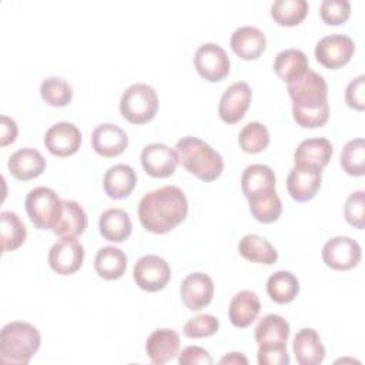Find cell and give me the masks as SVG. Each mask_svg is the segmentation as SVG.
<instances>
[{
	"label": "cell",
	"instance_id": "obj_16",
	"mask_svg": "<svg viewBox=\"0 0 365 365\" xmlns=\"http://www.w3.org/2000/svg\"><path fill=\"white\" fill-rule=\"evenodd\" d=\"M182 304L191 311L205 308L214 295V282L210 275L204 272L188 274L180 287Z\"/></svg>",
	"mask_w": 365,
	"mask_h": 365
},
{
	"label": "cell",
	"instance_id": "obj_44",
	"mask_svg": "<svg viewBox=\"0 0 365 365\" xmlns=\"http://www.w3.org/2000/svg\"><path fill=\"white\" fill-rule=\"evenodd\" d=\"M257 361L259 365H288L289 355L284 348H258Z\"/></svg>",
	"mask_w": 365,
	"mask_h": 365
},
{
	"label": "cell",
	"instance_id": "obj_40",
	"mask_svg": "<svg viewBox=\"0 0 365 365\" xmlns=\"http://www.w3.org/2000/svg\"><path fill=\"white\" fill-rule=\"evenodd\" d=\"M351 14V3L348 0H322L319 4V16L324 23L338 26L345 23Z\"/></svg>",
	"mask_w": 365,
	"mask_h": 365
},
{
	"label": "cell",
	"instance_id": "obj_36",
	"mask_svg": "<svg viewBox=\"0 0 365 365\" xmlns=\"http://www.w3.org/2000/svg\"><path fill=\"white\" fill-rule=\"evenodd\" d=\"M238 144L242 151L248 154H257L264 151L269 144L268 128L258 121L245 124L238 134Z\"/></svg>",
	"mask_w": 365,
	"mask_h": 365
},
{
	"label": "cell",
	"instance_id": "obj_14",
	"mask_svg": "<svg viewBox=\"0 0 365 365\" xmlns=\"http://www.w3.org/2000/svg\"><path fill=\"white\" fill-rule=\"evenodd\" d=\"M44 145L56 157H70L81 145V133L73 123H56L46 131Z\"/></svg>",
	"mask_w": 365,
	"mask_h": 365
},
{
	"label": "cell",
	"instance_id": "obj_15",
	"mask_svg": "<svg viewBox=\"0 0 365 365\" xmlns=\"http://www.w3.org/2000/svg\"><path fill=\"white\" fill-rule=\"evenodd\" d=\"M177 164L175 151L163 143L147 144L141 151V165L151 177L167 178L175 173Z\"/></svg>",
	"mask_w": 365,
	"mask_h": 365
},
{
	"label": "cell",
	"instance_id": "obj_33",
	"mask_svg": "<svg viewBox=\"0 0 365 365\" xmlns=\"http://www.w3.org/2000/svg\"><path fill=\"white\" fill-rule=\"evenodd\" d=\"M267 292L277 304H289L299 292V281L289 271H277L267 279Z\"/></svg>",
	"mask_w": 365,
	"mask_h": 365
},
{
	"label": "cell",
	"instance_id": "obj_26",
	"mask_svg": "<svg viewBox=\"0 0 365 365\" xmlns=\"http://www.w3.org/2000/svg\"><path fill=\"white\" fill-rule=\"evenodd\" d=\"M87 214L77 201L63 200L61 212L51 231L60 237H78L87 228Z\"/></svg>",
	"mask_w": 365,
	"mask_h": 365
},
{
	"label": "cell",
	"instance_id": "obj_2",
	"mask_svg": "<svg viewBox=\"0 0 365 365\" xmlns=\"http://www.w3.org/2000/svg\"><path fill=\"white\" fill-rule=\"evenodd\" d=\"M288 94L292 100V117L304 128L322 127L329 118L328 86L317 71H308L288 83Z\"/></svg>",
	"mask_w": 365,
	"mask_h": 365
},
{
	"label": "cell",
	"instance_id": "obj_5",
	"mask_svg": "<svg viewBox=\"0 0 365 365\" xmlns=\"http://www.w3.org/2000/svg\"><path fill=\"white\" fill-rule=\"evenodd\" d=\"M158 111L155 90L145 83H135L127 87L120 98L121 115L133 124L151 121Z\"/></svg>",
	"mask_w": 365,
	"mask_h": 365
},
{
	"label": "cell",
	"instance_id": "obj_18",
	"mask_svg": "<svg viewBox=\"0 0 365 365\" xmlns=\"http://www.w3.org/2000/svg\"><path fill=\"white\" fill-rule=\"evenodd\" d=\"M145 352L153 364H167L180 352V335L171 328H158L148 335Z\"/></svg>",
	"mask_w": 365,
	"mask_h": 365
},
{
	"label": "cell",
	"instance_id": "obj_13",
	"mask_svg": "<svg viewBox=\"0 0 365 365\" xmlns=\"http://www.w3.org/2000/svg\"><path fill=\"white\" fill-rule=\"evenodd\" d=\"M252 98L251 87L245 81H235L227 87L220 98L218 115L227 124L238 123L247 113Z\"/></svg>",
	"mask_w": 365,
	"mask_h": 365
},
{
	"label": "cell",
	"instance_id": "obj_9",
	"mask_svg": "<svg viewBox=\"0 0 365 365\" xmlns=\"http://www.w3.org/2000/svg\"><path fill=\"white\" fill-rule=\"evenodd\" d=\"M355 44L349 36L329 34L322 37L315 46V57L325 68L336 70L345 66L354 56Z\"/></svg>",
	"mask_w": 365,
	"mask_h": 365
},
{
	"label": "cell",
	"instance_id": "obj_39",
	"mask_svg": "<svg viewBox=\"0 0 365 365\" xmlns=\"http://www.w3.org/2000/svg\"><path fill=\"white\" fill-rule=\"evenodd\" d=\"M218 319L211 314H200L190 318L184 325V335L188 338H207L217 334Z\"/></svg>",
	"mask_w": 365,
	"mask_h": 365
},
{
	"label": "cell",
	"instance_id": "obj_35",
	"mask_svg": "<svg viewBox=\"0 0 365 365\" xmlns=\"http://www.w3.org/2000/svg\"><path fill=\"white\" fill-rule=\"evenodd\" d=\"M307 0H277L271 6V17L279 26H298L308 14Z\"/></svg>",
	"mask_w": 365,
	"mask_h": 365
},
{
	"label": "cell",
	"instance_id": "obj_38",
	"mask_svg": "<svg viewBox=\"0 0 365 365\" xmlns=\"http://www.w3.org/2000/svg\"><path fill=\"white\" fill-rule=\"evenodd\" d=\"M40 96L51 107H66L71 103L73 87L60 77H47L40 86Z\"/></svg>",
	"mask_w": 365,
	"mask_h": 365
},
{
	"label": "cell",
	"instance_id": "obj_22",
	"mask_svg": "<svg viewBox=\"0 0 365 365\" xmlns=\"http://www.w3.org/2000/svg\"><path fill=\"white\" fill-rule=\"evenodd\" d=\"M292 351L299 365H319L325 358V346L314 328H302L297 332Z\"/></svg>",
	"mask_w": 365,
	"mask_h": 365
},
{
	"label": "cell",
	"instance_id": "obj_1",
	"mask_svg": "<svg viewBox=\"0 0 365 365\" xmlns=\"http://www.w3.org/2000/svg\"><path fill=\"white\" fill-rule=\"evenodd\" d=\"M188 214V201L177 185H164L143 195L138 204V220L144 230L165 234L181 224Z\"/></svg>",
	"mask_w": 365,
	"mask_h": 365
},
{
	"label": "cell",
	"instance_id": "obj_34",
	"mask_svg": "<svg viewBox=\"0 0 365 365\" xmlns=\"http://www.w3.org/2000/svg\"><path fill=\"white\" fill-rule=\"evenodd\" d=\"M1 252L17 250L27 237V228L20 217L13 211H1Z\"/></svg>",
	"mask_w": 365,
	"mask_h": 365
},
{
	"label": "cell",
	"instance_id": "obj_3",
	"mask_svg": "<svg viewBox=\"0 0 365 365\" xmlns=\"http://www.w3.org/2000/svg\"><path fill=\"white\" fill-rule=\"evenodd\" d=\"M174 151L178 163L201 181H214L224 170L221 154L198 137H182L177 141Z\"/></svg>",
	"mask_w": 365,
	"mask_h": 365
},
{
	"label": "cell",
	"instance_id": "obj_19",
	"mask_svg": "<svg viewBox=\"0 0 365 365\" xmlns=\"http://www.w3.org/2000/svg\"><path fill=\"white\" fill-rule=\"evenodd\" d=\"M46 158L43 154L36 148H20L13 153L7 161V168L10 174L20 180L27 181L31 178L38 177L46 170Z\"/></svg>",
	"mask_w": 365,
	"mask_h": 365
},
{
	"label": "cell",
	"instance_id": "obj_30",
	"mask_svg": "<svg viewBox=\"0 0 365 365\" xmlns=\"http://www.w3.org/2000/svg\"><path fill=\"white\" fill-rule=\"evenodd\" d=\"M238 251L245 259L251 262L272 265L278 261V252L275 247L268 240L258 234L244 235L240 240Z\"/></svg>",
	"mask_w": 365,
	"mask_h": 365
},
{
	"label": "cell",
	"instance_id": "obj_7",
	"mask_svg": "<svg viewBox=\"0 0 365 365\" xmlns=\"http://www.w3.org/2000/svg\"><path fill=\"white\" fill-rule=\"evenodd\" d=\"M133 277L141 289L157 292L167 287L171 278V268L163 257L148 254L134 264Z\"/></svg>",
	"mask_w": 365,
	"mask_h": 365
},
{
	"label": "cell",
	"instance_id": "obj_17",
	"mask_svg": "<svg viewBox=\"0 0 365 365\" xmlns=\"http://www.w3.org/2000/svg\"><path fill=\"white\" fill-rule=\"evenodd\" d=\"M128 145L125 131L111 123L97 125L91 133V147L101 157H115L124 153Z\"/></svg>",
	"mask_w": 365,
	"mask_h": 365
},
{
	"label": "cell",
	"instance_id": "obj_29",
	"mask_svg": "<svg viewBox=\"0 0 365 365\" xmlns=\"http://www.w3.org/2000/svg\"><path fill=\"white\" fill-rule=\"evenodd\" d=\"M94 268H96V272L107 281L118 279L125 272L127 255L124 254L123 250L117 247H113V245L103 247L96 254Z\"/></svg>",
	"mask_w": 365,
	"mask_h": 365
},
{
	"label": "cell",
	"instance_id": "obj_23",
	"mask_svg": "<svg viewBox=\"0 0 365 365\" xmlns=\"http://www.w3.org/2000/svg\"><path fill=\"white\" fill-rule=\"evenodd\" d=\"M332 154L334 148L328 138H307L301 141L299 145L295 148L294 163L295 165H314L322 170L325 165H328Z\"/></svg>",
	"mask_w": 365,
	"mask_h": 365
},
{
	"label": "cell",
	"instance_id": "obj_10",
	"mask_svg": "<svg viewBox=\"0 0 365 365\" xmlns=\"http://www.w3.org/2000/svg\"><path fill=\"white\" fill-rule=\"evenodd\" d=\"M361 257V245L346 235L332 237L322 247L324 262L335 271H346L356 267Z\"/></svg>",
	"mask_w": 365,
	"mask_h": 365
},
{
	"label": "cell",
	"instance_id": "obj_24",
	"mask_svg": "<svg viewBox=\"0 0 365 365\" xmlns=\"http://www.w3.org/2000/svg\"><path fill=\"white\" fill-rule=\"evenodd\" d=\"M137 184V174L128 164L111 165L103 177V188L110 198H127Z\"/></svg>",
	"mask_w": 365,
	"mask_h": 365
},
{
	"label": "cell",
	"instance_id": "obj_43",
	"mask_svg": "<svg viewBox=\"0 0 365 365\" xmlns=\"http://www.w3.org/2000/svg\"><path fill=\"white\" fill-rule=\"evenodd\" d=\"M178 364L180 365H211L212 358L207 349L195 345L185 346L181 352H178Z\"/></svg>",
	"mask_w": 365,
	"mask_h": 365
},
{
	"label": "cell",
	"instance_id": "obj_20",
	"mask_svg": "<svg viewBox=\"0 0 365 365\" xmlns=\"http://www.w3.org/2000/svg\"><path fill=\"white\" fill-rule=\"evenodd\" d=\"M289 336V324L278 314L262 317L255 327L258 348H284Z\"/></svg>",
	"mask_w": 365,
	"mask_h": 365
},
{
	"label": "cell",
	"instance_id": "obj_11",
	"mask_svg": "<svg viewBox=\"0 0 365 365\" xmlns=\"http://www.w3.org/2000/svg\"><path fill=\"white\" fill-rule=\"evenodd\" d=\"M84 248L76 237H61L48 251V265L60 275H71L83 265Z\"/></svg>",
	"mask_w": 365,
	"mask_h": 365
},
{
	"label": "cell",
	"instance_id": "obj_42",
	"mask_svg": "<svg viewBox=\"0 0 365 365\" xmlns=\"http://www.w3.org/2000/svg\"><path fill=\"white\" fill-rule=\"evenodd\" d=\"M345 101L348 107L362 111L365 108V76L361 74L349 81L345 88Z\"/></svg>",
	"mask_w": 365,
	"mask_h": 365
},
{
	"label": "cell",
	"instance_id": "obj_25",
	"mask_svg": "<svg viewBox=\"0 0 365 365\" xmlns=\"http://www.w3.org/2000/svg\"><path fill=\"white\" fill-rule=\"evenodd\" d=\"M261 311V302L258 295L254 291L244 289L237 292L228 307V317L234 327L247 328L258 317Z\"/></svg>",
	"mask_w": 365,
	"mask_h": 365
},
{
	"label": "cell",
	"instance_id": "obj_31",
	"mask_svg": "<svg viewBox=\"0 0 365 365\" xmlns=\"http://www.w3.org/2000/svg\"><path fill=\"white\" fill-rule=\"evenodd\" d=\"M275 173L265 164H251L241 175V190L247 198L275 188Z\"/></svg>",
	"mask_w": 365,
	"mask_h": 365
},
{
	"label": "cell",
	"instance_id": "obj_46",
	"mask_svg": "<svg viewBox=\"0 0 365 365\" xmlns=\"http://www.w3.org/2000/svg\"><path fill=\"white\" fill-rule=\"evenodd\" d=\"M220 364H234V365L244 364V365H247V364H248V359H247L241 352H230V354L224 355V356L220 359Z\"/></svg>",
	"mask_w": 365,
	"mask_h": 365
},
{
	"label": "cell",
	"instance_id": "obj_21",
	"mask_svg": "<svg viewBox=\"0 0 365 365\" xmlns=\"http://www.w3.org/2000/svg\"><path fill=\"white\" fill-rule=\"evenodd\" d=\"M230 46L240 58L255 60L264 53L267 38L259 29L254 26H242L232 33Z\"/></svg>",
	"mask_w": 365,
	"mask_h": 365
},
{
	"label": "cell",
	"instance_id": "obj_41",
	"mask_svg": "<svg viewBox=\"0 0 365 365\" xmlns=\"http://www.w3.org/2000/svg\"><path fill=\"white\" fill-rule=\"evenodd\" d=\"M344 215L349 225L358 230L365 227V192L362 190L349 194L345 201Z\"/></svg>",
	"mask_w": 365,
	"mask_h": 365
},
{
	"label": "cell",
	"instance_id": "obj_12",
	"mask_svg": "<svg viewBox=\"0 0 365 365\" xmlns=\"http://www.w3.org/2000/svg\"><path fill=\"white\" fill-rule=\"evenodd\" d=\"M321 181V168L314 165H295L287 175V190L295 201L305 202L318 194Z\"/></svg>",
	"mask_w": 365,
	"mask_h": 365
},
{
	"label": "cell",
	"instance_id": "obj_28",
	"mask_svg": "<svg viewBox=\"0 0 365 365\" xmlns=\"http://www.w3.org/2000/svg\"><path fill=\"white\" fill-rule=\"evenodd\" d=\"M309 68L307 54L298 48H285L279 51L274 60V71L285 81L291 83L304 76Z\"/></svg>",
	"mask_w": 365,
	"mask_h": 365
},
{
	"label": "cell",
	"instance_id": "obj_37",
	"mask_svg": "<svg viewBox=\"0 0 365 365\" xmlns=\"http://www.w3.org/2000/svg\"><path fill=\"white\" fill-rule=\"evenodd\" d=\"M339 164L349 175L361 177L365 174V141L362 137L352 138L344 145Z\"/></svg>",
	"mask_w": 365,
	"mask_h": 365
},
{
	"label": "cell",
	"instance_id": "obj_4",
	"mask_svg": "<svg viewBox=\"0 0 365 365\" xmlns=\"http://www.w3.org/2000/svg\"><path fill=\"white\" fill-rule=\"evenodd\" d=\"M41 344L38 329L24 321H11L0 332V361L3 364L26 365Z\"/></svg>",
	"mask_w": 365,
	"mask_h": 365
},
{
	"label": "cell",
	"instance_id": "obj_32",
	"mask_svg": "<svg viewBox=\"0 0 365 365\" xmlns=\"http://www.w3.org/2000/svg\"><path fill=\"white\" fill-rule=\"evenodd\" d=\"M248 205L252 217L264 224H271L277 221L282 212V202L275 188L250 197Z\"/></svg>",
	"mask_w": 365,
	"mask_h": 365
},
{
	"label": "cell",
	"instance_id": "obj_27",
	"mask_svg": "<svg viewBox=\"0 0 365 365\" xmlns=\"http://www.w3.org/2000/svg\"><path fill=\"white\" fill-rule=\"evenodd\" d=\"M98 230L104 240L111 242L125 241L133 231L130 215L121 208L106 210L98 220Z\"/></svg>",
	"mask_w": 365,
	"mask_h": 365
},
{
	"label": "cell",
	"instance_id": "obj_45",
	"mask_svg": "<svg viewBox=\"0 0 365 365\" xmlns=\"http://www.w3.org/2000/svg\"><path fill=\"white\" fill-rule=\"evenodd\" d=\"M19 128H17V123L7 117V115H1V125H0V145L6 147L11 143L16 141Z\"/></svg>",
	"mask_w": 365,
	"mask_h": 365
},
{
	"label": "cell",
	"instance_id": "obj_8",
	"mask_svg": "<svg viewBox=\"0 0 365 365\" xmlns=\"http://www.w3.org/2000/svg\"><path fill=\"white\" fill-rule=\"evenodd\" d=\"M197 73L210 83L224 80L230 73V58L225 50L215 43L201 44L194 54Z\"/></svg>",
	"mask_w": 365,
	"mask_h": 365
},
{
	"label": "cell",
	"instance_id": "obj_6",
	"mask_svg": "<svg viewBox=\"0 0 365 365\" xmlns=\"http://www.w3.org/2000/svg\"><path fill=\"white\" fill-rule=\"evenodd\" d=\"M61 201L50 187L30 190L24 200L26 212L37 230H53L61 212Z\"/></svg>",
	"mask_w": 365,
	"mask_h": 365
}]
</instances>
